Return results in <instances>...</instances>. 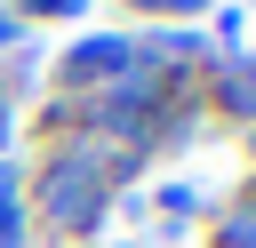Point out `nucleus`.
I'll use <instances>...</instances> for the list:
<instances>
[{"label":"nucleus","instance_id":"f257e3e1","mask_svg":"<svg viewBox=\"0 0 256 248\" xmlns=\"http://www.w3.org/2000/svg\"><path fill=\"white\" fill-rule=\"evenodd\" d=\"M176 8H200V0H176Z\"/></svg>","mask_w":256,"mask_h":248}]
</instances>
